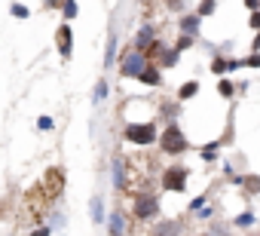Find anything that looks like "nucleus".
Instances as JSON below:
<instances>
[{
    "label": "nucleus",
    "instance_id": "19",
    "mask_svg": "<svg viewBox=\"0 0 260 236\" xmlns=\"http://www.w3.org/2000/svg\"><path fill=\"white\" fill-rule=\"evenodd\" d=\"M58 10H61V19H64V22H74L77 13H80V4H77V0H61Z\"/></svg>",
    "mask_w": 260,
    "mask_h": 236
},
{
    "label": "nucleus",
    "instance_id": "36",
    "mask_svg": "<svg viewBox=\"0 0 260 236\" xmlns=\"http://www.w3.org/2000/svg\"><path fill=\"white\" fill-rule=\"evenodd\" d=\"M61 7V0H43V10L49 13V10H58Z\"/></svg>",
    "mask_w": 260,
    "mask_h": 236
},
{
    "label": "nucleus",
    "instance_id": "37",
    "mask_svg": "<svg viewBox=\"0 0 260 236\" xmlns=\"http://www.w3.org/2000/svg\"><path fill=\"white\" fill-rule=\"evenodd\" d=\"M251 52H260V31H257L254 40H251Z\"/></svg>",
    "mask_w": 260,
    "mask_h": 236
},
{
    "label": "nucleus",
    "instance_id": "35",
    "mask_svg": "<svg viewBox=\"0 0 260 236\" xmlns=\"http://www.w3.org/2000/svg\"><path fill=\"white\" fill-rule=\"evenodd\" d=\"M242 4H245V10H248V13H254V10H260V0H242Z\"/></svg>",
    "mask_w": 260,
    "mask_h": 236
},
{
    "label": "nucleus",
    "instance_id": "3",
    "mask_svg": "<svg viewBox=\"0 0 260 236\" xmlns=\"http://www.w3.org/2000/svg\"><path fill=\"white\" fill-rule=\"evenodd\" d=\"M116 68H119V77L122 80H135L144 68H147V52H141V49H128V52H119V58H116Z\"/></svg>",
    "mask_w": 260,
    "mask_h": 236
},
{
    "label": "nucleus",
    "instance_id": "20",
    "mask_svg": "<svg viewBox=\"0 0 260 236\" xmlns=\"http://www.w3.org/2000/svg\"><path fill=\"white\" fill-rule=\"evenodd\" d=\"M217 95H223V98H233L236 95V83L223 74V77H217Z\"/></svg>",
    "mask_w": 260,
    "mask_h": 236
},
{
    "label": "nucleus",
    "instance_id": "22",
    "mask_svg": "<svg viewBox=\"0 0 260 236\" xmlns=\"http://www.w3.org/2000/svg\"><path fill=\"white\" fill-rule=\"evenodd\" d=\"M208 71H211L214 77H223V74H226V55H214V58L208 62Z\"/></svg>",
    "mask_w": 260,
    "mask_h": 236
},
{
    "label": "nucleus",
    "instance_id": "1",
    "mask_svg": "<svg viewBox=\"0 0 260 236\" xmlns=\"http://www.w3.org/2000/svg\"><path fill=\"white\" fill-rule=\"evenodd\" d=\"M159 151L166 154V157H181V154H187L190 151V138L184 135V129H181V123L178 120H172V123H166L162 129H159Z\"/></svg>",
    "mask_w": 260,
    "mask_h": 236
},
{
    "label": "nucleus",
    "instance_id": "27",
    "mask_svg": "<svg viewBox=\"0 0 260 236\" xmlns=\"http://www.w3.org/2000/svg\"><path fill=\"white\" fill-rule=\"evenodd\" d=\"M37 129H40V132H52V129H55V120L43 113V116H37Z\"/></svg>",
    "mask_w": 260,
    "mask_h": 236
},
{
    "label": "nucleus",
    "instance_id": "31",
    "mask_svg": "<svg viewBox=\"0 0 260 236\" xmlns=\"http://www.w3.org/2000/svg\"><path fill=\"white\" fill-rule=\"evenodd\" d=\"M205 202H208V196H205V193H199V196L190 202V212H199V209H205Z\"/></svg>",
    "mask_w": 260,
    "mask_h": 236
},
{
    "label": "nucleus",
    "instance_id": "29",
    "mask_svg": "<svg viewBox=\"0 0 260 236\" xmlns=\"http://www.w3.org/2000/svg\"><path fill=\"white\" fill-rule=\"evenodd\" d=\"M107 92H110L107 80H98V86H95V101H104V98H107Z\"/></svg>",
    "mask_w": 260,
    "mask_h": 236
},
{
    "label": "nucleus",
    "instance_id": "23",
    "mask_svg": "<svg viewBox=\"0 0 260 236\" xmlns=\"http://www.w3.org/2000/svg\"><path fill=\"white\" fill-rule=\"evenodd\" d=\"M196 13H199L202 19L214 16V13H217V0H199V4H196Z\"/></svg>",
    "mask_w": 260,
    "mask_h": 236
},
{
    "label": "nucleus",
    "instance_id": "28",
    "mask_svg": "<svg viewBox=\"0 0 260 236\" xmlns=\"http://www.w3.org/2000/svg\"><path fill=\"white\" fill-rule=\"evenodd\" d=\"M162 4H166V10H169V13H178V16H181V13H187L184 0H162Z\"/></svg>",
    "mask_w": 260,
    "mask_h": 236
},
{
    "label": "nucleus",
    "instance_id": "13",
    "mask_svg": "<svg viewBox=\"0 0 260 236\" xmlns=\"http://www.w3.org/2000/svg\"><path fill=\"white\" fill-rule=\"evenodd\" d=\"M199 95V80H184L181 86H178V92H175V98L184 104V101H190V98H196Z\"/></svg>",
    "mask_w": 260,
    "mask_h": 236
},
{
    "label": "nucleus",
    "instance_id": "38",
    "mask_svg": "<svg viewBox=\"0 0 260 236\" xmlns=\"http://www.w3.org/2000/svg\"><path fill=\"white\" fill-rule=\"evenodd\" d=\"M196 236H214V233H211V230H205V233H196Z\"/></svg>",
    "mask_w": 260,
    "mask_h": 236
},
{
    "label": "nucleus",
    "instance_id": "34",
    "mask_svg": "<svg viewBox=\"0 0 260 236\" xmlns=\"http://www.w3.org/2000/svg\"><path fill=\"white\" fill-rule=\"evenodd\" d=\"M31 236H52V227H49V224H46V227H34Z\"/></svg>",
    "mask_w": 260,
    "mask_h": 236
},
{
    "label": "nucleus",
    "instance_id": "7",
    "mask_svg": "<svg viewBox=\"0 0 260 236\" xmlns=\"http://www.w3.org/2000/svg\"><path fill=\"white\" fill-rule=\"evenodd\" d=\"M199 28H202V16L196 10H187L178 16V34H190V37H199Z\"/></svg>",
    "mask_w": 260,
    "mask_h": 236
},
{
    "label": "nucleus",
    "instance_id": "8",
    "mask_svg": "<svg viewBox=\"0 0 260 236\" xmlns=\"http://www.w3.org/2000/svg\"><path fill=\"white\" fill-rule=\"evenodd\" d=\"M141 86H147V89H159L162 86V68L156 65V62H147V68L135 77Z\"/></svg>",
    "mask_w": 260,
    "mask_h": 236
},
{
    "label": "nucleus",
    "instance_id": "33",
    "mask_svg": "<svg viewBox=\"0 0 260 236\" xmlns=\"http://www.w3.org/2000/svg\"><path fill=\"white\" fill-rule=\"evenodd\" d=\"M245 62V68H260V52H251L248 58H242Z\"/></svg>",
    "mask_w": 260,
    "mask_h": 236
},
{
    "label": "nucleus",
    "instance_id": "10",
    "mask_svg": "<svg viewBox=\"0 0 260 236\" xmlns=\"http://www.w3.org/2000/svg\"><path fill=\"white\" fill-rule=\"evenodd\" d=\"M107 230H110V236H128V215H122V209L110 212V218H107Z\"/></svg>",
    "mask_w": 260,
    "mask_h": 236
},
{
    "label": "nucleus",
    "instance_id": "24",
    "mask_svg": "<svg viewBox=\"0 0 260 236\" xmlns=\"http://www.w3.org/2000/svg\"><path fill=\"white\" fill-rule=\"evenodd\" d=\"M10 16L13 19H31V10L25 4H19V0H13V4H10Z\"/></svg>",
    "mask_w": 260,
    "mask_h": 236
},
{
    "label": "nucleus",
    "instance_id": "12",
    "mask_svg": "<svg viewBox=\"0 0 260 236\" xmlns=\"http://www.w3.org/2000/svg\"><path fill=\"white\" fill-rule=\"evenodd\" d=\"M110 172H113V190H125L128 187V172H125V160L122 157H113Z\"/></svg>",
    "mask_w": 260,
    "mask_h": 236
},
{
    "label": "nucleus",
    "instance_id": "2",
    "mask_svg": "<svg viewBox=\"0 0 260 236\" xmlns=\"http://www.w3.org/2000/svg\"><path fill=\"white\" fill-rule=\"evenodd\" d=\"M122 138L128 144H135V148H150L159 141V126L156 123H132L128 120L125 129H122Z\"/></svg>",
    "mask_w": 260,
    "mask_h": 236
},
{
    "label": "nucleus",
    "instance_id": "11",
    "mask_svg": "<svg viewBox=\"0 0 260 236\" xmlns=\"http://www.w3.org/2000/svg\"><path fill=\"white\" fill-rule=\"evenodd\" d=\"M119 58V37H116V28L107 31V46H104V68H113Z\"/></svg>",
    "mask_w": 260,
    "mask_h": 236
},
{
    "label": "nucleus",
    "instance_id": "5",
    "mask_svg": "<svg viewBox=\"0 0 260 236\" xmlns=\"http://www.w3.org/2000/svg\"><path fill=\"white\" fill-rule=\"evenodd\" d=\"M132 218L141 221V224L159 218V196H156V193H138V196L132 199Z\"/></svg>",
    "mask_w": 260,
    "mask_h": 236
},
{
    "label": "nucleus",
    "instance_id": "15",
    "mask_svg": "<svg viewBox=\"0 0 260 236\" xmlns=\"http://www.w3.org/2000/svg\"><path fill=\"white\" fill-rule=\"evenodd\" d=\"M178 62H181V52H178L175 46H169V49L159 55V62H156V65H159L162 71H169V68H178Z\"/></svg>",
    "mask_w": 260,
    "mask_h": 236
},
{
    "label": "nucleus",
    "instance_id": "18",
    "mask_svg": "<svg viewBox=\"0 0 260 236\" xmlns=\"http://www.w3.org/2000/svg\"><path fill=\"white\" fill-rule=\"evenodd\" d=\"M181 227H184L181 221H162V224L156 227V233H153V236H181V233H184Z\"/></svg>",
    "mask_w": 260,
    "mask_h": 236
},
{
    "label": "nucleus",
    "instance_id": "26",
    "mask_svg": "<svg viewBox=\"0 0 260 236\" xmlns=\"http://www.w3.org/2000/svg\"><path fill=\"white\" fill-rule=\"evenodd\" d=\"M251 224H254V212H242V215L233 218V227H242V230H245V227H251Z\"/></svg>",
    "mask_w": 260,
    "mask_h": 236
},
{
    "label": "nucleus",
    "instance_id": "21",
    "mask_svg": "<svg viewBox=\"0 0 260 236\" xmlns=\"http://www.w3.org/2000/svg\"><path fill=\"white\" fill-rule=\"evenodd\" d=\"M196 46V37H190V34H178V40H175V49L184 55V52H190Z\"/></svg>",
    "mask_w": 260,
    "mask_h": 236
},
{
    "label": "nucleus",
    "instance_id": "30",
    "mask_svg": "<svg viewBox=\"0 0 260 236\" xmlns=\"http://www.w3.org/2000/svg\"><path fill=\"white\" fill-rule=\"evenodd\" d=\"M248 28H251V31H260V10L248 13Z\"/></svg>",
    "mask_w": 260,
    "mask_h": 236
},
{
    "label": "nucleus",
    "instance_id": "17",
    "mask_svg": "<svg viewBox=\"0 0 260 236\" xmlns=\"http://www.w3.org/2000/svg\"><path fill=\"white\" fill-rule=\"evenodd\" d=\"M220 151H223V148H220V141H208V144H202V148H199V157H202L205 163H214V160L220 157Z\"/></svg>",
    "mask_w": 260,
    "mask_h": 236
},
{
    "label": "nucleus",
    "instance_id": "6",
    "mask_svg": "<svg viewBox=\"0 0 260 236\" xmlns=\"http://www.w3.org/2000/svg\"><path fill=\"white\" fill-rule=\"evenodd\" d=\"M55 49H58L61 58H71L74 55V28H71V22H61L55 28Z\"/></svg>",
    "mask_w": 260,
    "mask_h": 236
},
{
    "label": "nucleus",
    "instance_id": "4",
    "mask_svg": "<svg viewBox=\"0 0 260 236\" xmlns=\"http://www.w3.org/2000/svg\"><path fill=\"white\" fill-rule=\"evenodd\" d=\"M187 178H190V169L187 166H178V163H172V166H166L159 172V184L169 193H184L187 190Z\"/></svg>",
    "mask_w": 260,
    "mask_h": 236
},
{
    "label": "nucleus",
    "instance_id": "9",
    "mask_svg": "<svg viewBox=\"0 0 260 236\" xmlns=\"http://www.w3.org/2000/svg\"><path fill=\"white\" fill-rule=\"evenodd\" d=\"M153 40H156V28H153L150 22H144V25L138 28V34L132 37V46H135V49H141V52H147V49L153 46Z\"/></svg>",
    "mask_w": 260,
    "mask_h": 236
},
{
    "label": "nucleus",
    "instance_id": "16",
    "mask_svg": "<svg viewBox=\"0 0 260 236\" xmlns=\"http://www.w3.org/2000/svg\"><path fill=\"white\" fill-rule=\"evenodd\" d=\"M239 187H242L248 196H257V193H260V175H242V178H239Z\"/></svg>",
    "mask_w": 260,
    "mask_h": 236
},
{
    "label": "nucleus",
    "instance_id": "14",
    "mask_svg": "<svg viewBox=\"0 0 260 236\" xmlns=\"http://www.w3.org/2000/svg\"><path fill=\"white\" fill-rule=\"evenodd\" d=\"M89 218H92V224H101L104 221V196L101 193H95L89 199Z\"/></svg>",
    "mask_w": 260,
    "mask_h": 236
},
{
    "label": "nucleus",
    "instance_id": "25",
    "mask_svg": "<svg viewBox=\"0 0 260 236\" xmlns=\"http://www.w3.org/2000/svg\"><path fill=\"white\" fill-rule=\"evenodd\" d=\"M166 49H169V46H166V40H159V37H156V40H153V46L147 49V62H156Z\"/></svg>",
    "mask_w": 260,
    "mask_h": 236
},
{
    "label": "nucleus",
    "instance_id": "32",
    "mask_svg": "<svg viewBox=\"0 0 260 236\" xmlns=\"http://www.w3.org/2000/svg\"><path fill=\"white\" fill-rule=\"evenodd\" d=\"M239 68H245L242 58H226V74H233V71H239Z\"/></svg>",
    "mask_w": 260,
    "mask_h": 236
}]
</instances>
